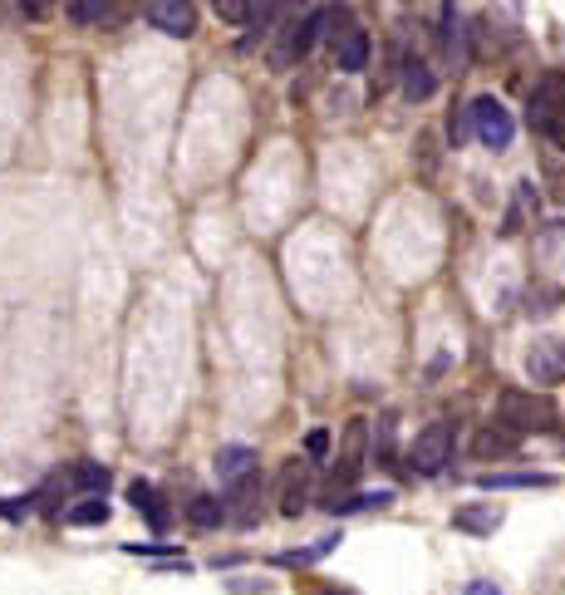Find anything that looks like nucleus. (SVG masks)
Segmentation results:
<instances>
[{
  "label": "nucleus",
  "mask_w": 565,
  "mask_h": 595,
  "mask_svg": "<svg viewBox=\"0 0 565 595\" xmlns=\"http://www.w3.org/2000/svg\"><path fill=\"white\" fill-rule=\"evenodd\" d=\"M497 423L511 428L516 438H526V433H551V428H556V404H551V394H536V389H507V394L497 399Z\"/></svg>",
  "instance_id": "nucleus-1"
},
{
  "label": "nucleus",
  "mask_w": 565,
  "mask_h": 595,
  "mask_svg": "<svg viewBox=\"0 0 565 595\" xmlns=\"http://www.w3.org/2000/svg\"><path fill=\"white\" fill-rule=\"evenodd\" d=\"M325 25H335L330 40H335V69L339 74H359V69H369V55H374L369 30L354 25L349 10H325Z\"/></svg>",
  "instance_id": "nucleus-2"
},
{
  "label": "nucleus",
  "mask_w": 565,
  "mask_h": 595,
  "mask_svg": "<svg viewBox=\"0 0 565 595\" xmlns=\"http://www.w3.org/2000/svg\"><path fill=\"white\" fill-rule=\"evenodd\" d=\"M526 123L531 133H551L565 123V69H546L526 94Z\"/></svg>",
  "instance_id": "nucleus-3"
},
{
  "label": "nucleus",
  "mask_w": 565,
  "mask_h": 595,
  "mask_svg": "<svg viewBox=\"0 0 565 595\" xmlns=\"http://www.w3.org/2000/svg\"><path fill=\"white\" fill-rule=\"evenodd\" d=\"M452 443H457V428H452L448 418H438V423L418 428V438H413V448H408L413 473H423V477L443 473V468L452 463Z\"/></svg>",
  "instance_id": "nucleus-4"
},
{
  "label": "nucleus",
  "mask_w": 565,
  "mask_h": 595,
  "mask_svg": "<svg viewBox=\"0 0 565 595\" xmlns=\"http://www.w3.org/2000/svg\"><path fill=\"white\" fill-rule=\"evenodd\" d=\"M467 119H472V133L482 138V148H492V153L511 148L516 119H511V109H502V99H492V94L472 99V104H467Z\"/></svg>",
  "instance_id": "nucleus-5"
},
{
  "label": "nucleus",
  "mask_w": 565,
  "mask_h": 595,
  "mask_svg": "<svg viewBox=\"0 0 565 595\" xmlns=\"http://www.w3.org/2000/svg\"><path fill=\"white\" fill-rule=\"evenodd\" d=\"M526 379L531 384H565V340L561 335H536L526 345Z\"/></svg>",
  "instance_id": "nucleus-6"
},
{
  "label": "nucleus",
  "mask_w": 565,
  "mask_h": 595,
  "mask_svg": "<svg viewBox=\"0 0 565 595\" xmlns=\"http://www.w3.org/2000/svg\"><path fill=\"white\" fill-rule=\"evenodd\" d=\"M320 30H325V10H310L305 20L285 25V40H281V50H276V64H295V60H305V55L315 50Z\"/></svg>",
  "instance_id": "nucleus-7"
},
{
  "label": "nucleus",
  "mask_w": 565,
  "mask_h": 595,
  "mask_svg": "<svg viewBox=\"0 0 565 595\" xmlns=\"http://www.w3.org/2000/svg\"><path fill=\"white\" fill-rule=\"evenodd\" d=\"M148 25L163 30V35H172V40H187V35H197V5L158 0V5H148Z\"/></svg>",
  "instance_id": "nucleus-8"
},
{
  "label": "nucleus",
  "mask_w": 565,
  "mask_h": 595,
  "mask_svg": "<svg viewBox=\"0 0 565 595\" xmlns=\"http://www.w3.org/2000/svg\"><path fill=\"white\" fill-rule=\"evenodd\" d=\"M364 473V418H354L344 428V448L335 458V482L339 487H354V477Z\"/></svg>",
  "instance_id": "nucleus-9"
},
{
  "label": "nucleus",
  "mask_w": 565,
  "mask_h": 595,
  "mask_svg": "<svg viewBox=\"0 0 565 595\" xmlns=\"http://www.w3.org/2000/svg\"><path fill=\"white\" fill-rule=\"evenodd\" d=\"M310 487H315V473H310V463H290L281 473V512L285 517H300L305 512V502H310Z\"/></svg>",
  "instance_id": "nucleus-10"
},
{
  "label": "nucleus",
  "mask_w": 565,
  "mask_h": 595,
  "mask_svg": "<svg viewBox=\"0 0 565 595\" xmlns=\"http://www.w3.org/2000/svg\"><path fill=\"white\" fill-rule=\"evenodd\" d=\"M521 448V438L502 428V423H482L477 433H472V458H511Z\"/></svg>",
  "instance_id": "nucleus-11"
},
{
  "label": "nucleus",
  "mask_w": 565,
  "mask_h": 595,
  "mask_svg": "<svg viewBox=\"0 0 565 595\" xmlns=\"http://www.w3.org/2000/svg\"><path fill=\"white\" fill-rule=\"evenodd\" d=\"M128 502H133L148 522H153V532H168V527H172V512L163 507V492H158L153 482H143V477H138V482H128Z\"/></svg>",
  "instance_id": "nucleus-12"
},
{
  "label": "nucleus",
  "mask_w": 565,
  "mask_h": 595,
  "mask_svg": "<svg viewBox=\"0 0 565 595\" xmlns=\"http://www.w3.org/2000/svg\"><path fill=\"white\" fill-rule=\"evenodd\" d=\"M502 522H507V512H502L497 502H477V507H462V512H452V527H457V532H472V536L497 532Z\"/></svg>",
  "instance_id": "nucleus-13"
},
{
  "label": "nucleus",
  "mask_w": 565,
  "mask_h": 595,
  "mask_svg": "<svg viewBox=\"0 0 565 595\" xmlns=\"http://www.w3.org/2000/svg\"><path fill=\"white\" fill-rule=\"evenodd\" d=\"M212 468H217V477H222L226 487H236V482H246V477L256 473V453H251V448H241V443H231V448L217 453V463H212Z\"/></svg>",
  "instance_id": "nucleus-14"
},
{
  "label": "nucleus",
  "mask_w": 565,
  "mask_h": 595,
  "mask_svg": "<svg viewBox=\"0 0 565 595\" xmlns=\"http://www.w3.org/2000/svg\"><path fill=\"white\" fill-rule=\"evenodd\" d=\"M482 492H526V487H556L551 473H482L477 477Z\"/></svg>",
  "instance_id": "nucleus-15"
},
{
  "label": "nucleus",
  "mask_w": 565,
  "mask_h": 595,
  "mask_svg": "<svg viewBox=\"0 0 565 595\" xmlns=\"http://www.w3.org/2000/svg\"><path fill=\"white\" fill-rule=\"evenodd\" d=\"M433 89H438V74H433V64H428V60H408V64H403V94H408L413 104L433 99Z\"/></svg>",
  "instance_id": "nucleus-16"
},
{
  "label": "nucleus",
  "mask_w": 565,
  "mask_h": 595,
  "mask_svg": "<svg viewBox=\"0 0 565 595\" xmlns=\"http://www.w3.org/2000/svg\"><path fill=\"white\" fill-rule=\"evenodd\" d=\"M394 492L379 487V492H335V502H325L335 517H349V512H369V507H389Z\"/></svg>",
  "instance_id": "nucleus-17"
},
{
  "label": "nucleus",
  "mask_w": 565,
  "mask_h": 595,
  "mask_svg": "<svg viewBox=\"0 0 565 595\" xmlns=\"http://www.w3.org/2000/svg\"><path fill=\"white\" fill-rule=\"evenodd\" d=\"M187 522H192V527H202V532L222 527V522H226V502H222V497H212V492L192 497V502H187Z\"/></svg>",
  "instance_id": "nucleus-18"
},
{
  "label": "nucleus",
  "mask_w": 565,
  "mask_h": 595,
  "mask_svg": "<svg viewBox=\"0 0 565 595\" xmlns=\"http://www.w3.org/2000/svg\"><path fill=\"white\" fill-rule=\"evenodd\" d=\"M69 20L74 25H123L128 5H69Z\"/></svg>",
  "instance_id": "nucleus-19"
},
{
  "label": "nucleus",
  "mask_w": 565,
  "mask_h": 595,
  "mask_svg": "<svg viewBox=\"0 0 565 595\" xmlns=\"http://www.w3.org/2000/svg\"><path fill=\"white\" fill-rule=\"evenodd\" d=\"M526 315H531V320H546V315H556V310H561V286H551V281H541V286H531V291H526Z\"/></svg>",
  "instance_id": "nucleus-20"
},
{
  "label": "nucleus",
  "mask_w": 565,
  "mask_h": 595,
  "mask_svg": "<svg viewBox=\"0 0 565 595\" xmlns=\"http://www.w3.org/2000/svg\"><path fill=\"white\" fill-rule=\"evenodd\" d=\"M69 482H74L79 492H89V497H104V492H109V468H104V463H74V468H69Z\"/></svg>",
  "instance_id": "nucleus-21"
},
{
  "label": "nucleus",
  "mask_w": 565,
  "mask_h": 595,
  "mask_svg": "<svg viewBox=\"0 0 565 595\" xmlns=\"http://www.w3.org/2000/svg\"><path fill=\"white\" fill-rule=\"evenodd\" d=\"M64 522H69V527H104V522H109V502H104V497H84L79 507L64 512Z\"/></svg>",
  "instance_id": "nucleus-22"
},
{
  "label": "nucleus",
  "mask_w": 565,
  "mask_h": 595,
  "mask_svg": "<svg viewBox=\"0 0 565 595\" xmlns=\"http://www.w3.org/2000/svg\"><path fill=\"white\" fill-rule=\"evenodd\" d=\"M339 546V536H320V541H310V546H300V551H281V561L285 566H315V561H325L330 551Z\"/></svg>",
  "instance_id": "nucleus-23"
},
{
  "label": "nucleus",
  "mask_w": 565,
  "mask_h": 595,
  "mask_svg": "<svg viewBox=\"0 0 565 595\" xmlns=\"http://www.w3.org/2000/svg\"><path fill=\"white\" fill-rule=\"evenodd\" d=\"M123 551L128 556H177V546H168V541H128Z\"/></svg>",
  "instance_id": "nucleus-24"
},
{
  "label": "nucleus",
  "mask_w": 565,
  "mask_h": 595,
  "mask_svg": "<svg viewBox=\"0 0 565 595\" xmlns=\"http://www.w3.org/2000/svg\"><path fill=\"white\" fill-rule=\"evenodd\" d=\"M325 453H330V433H325V428H315V433L305 438V463H320Z\"/></svg>",
  "instance_id": "nucleus-25"
},
{
  "label": "nucleus",
  "mask_w": 565,
  "mask_h": 595,
  "mask_svg": "<svg viewBox=\"0 0 565 595\" xmlns=\"http://www.w3.org/2000/svg\"><path fill=\"white\" fill-rule=\"evenodd\" d=\"M546 182H551V197L565 202V168L556 163V158H546Z\"/></svg>",
  "instance_id": "nucleus-26"
},
{
  "label": "nucleus",
  "mask_w": 565,
  "mask_h": 595,
  "mask_svg": "<svg viewBox=\"0 0 565 595\" xmlns=\"http://www.w3.org/2000/svg\"><path fill=\"white\" fill-rule=\"evenodd\" d=\"M467 128H472V119L452 109V119H448V138H452V148H462V138H467Z\"/></svg>",
  "instance_id": "nucleus-27"
},
{
  "label": "nucleus",
  "mask_w": 565,
  "mask_h": 595,
  "mask_svg": "<svg viewBox=\"0 0 565 595\" xmlns=\"http://www.w3.org/2000/svg\"><path fill=\"white\" fill-rule=\"evenodd\" d=\"M462 595H502V586H497V581H467Z\"/></svg>",
  "instance_id": "nucleus-28"
},
{
  "label": "nucleus",
  "mask_w": 565,
  "mask_h": 595,
  "mask_svg": "<svg viewBox=\"0 0 565 595\" xmlns=\"http://www.w3.org/2000/svg\"><path fill=\"white\" fill-rule=\"evenodd\" d=\"M231 591L246 595V591H271V586H266V581H231Z\"/></svg>",
  "instance_id": "nucleus-29"
},
{
  "label": "nucleus",
  "mask_w": 565,
  "mask_h": 595,
  "mask_svg": "<svg viewBox=\"0 0 565 595\" xmlns=\"http://www.w3.org/2000/svg\"><path fill=\"white\" fill-rule=\"evenodd\" d=\"M546 138H551V143H556V153H561V158H565V123H561V128H551V133H546Z\"/></svg>",
  "instance_id": "nucleus-30"
}]
</instances>
